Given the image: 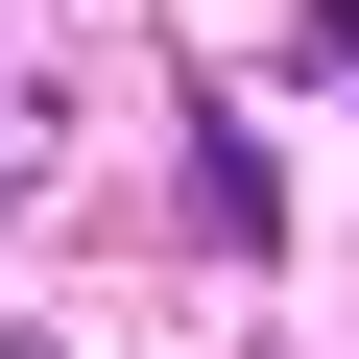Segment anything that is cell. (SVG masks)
Segmentation results:
<instances>
[{"mask_svg":"<svg viewBox=\"0 0 359 359\" xmlns=\"http://www.w3.org/2000/svg\"><path fill=\"white\" fill-rule=\"evenodd\" d=\"M0 168L48 192V48H25V25H0Z\"/></svg>","mask_w":359,"mask_h":359,"instance_id":"cell-2","label":"cell"},{"mask_svg":"<svg viewBox=\"0 0 359 359\" xmlns=\"http://www.w3.org/2000/svg\"><path fill=\"white\" fill-rule=\"evenodd\" d=\"M311 72H335V96H359V0H311Z\"/></svg>","mask_w":359,"mask_h":359,"instance_id":"cell-3","label":"cell"},{"mask_svg":"<svg viewBox=\"0 0 359 359\" xmlns=\"http://www.w3.org/2000/svg\"><path fill=\"white\" fill-rule=\"evenodd\" d=\"M192 240H216V264H264V240H287V168H264V144H240V120H216V144H192Z\"/></svg>","mask_w":359,"mask_h":359,"instance_id":"cell-1","label":"cell"},{"mask_svg":"<svg viewBox=\"0 0 359 359\" xmlns=\"http://www.w3.org/2000/svg\"><path fill=\"white\" fill-rule=\"evenodd\" d=\"M0 359H48V335H0Z\"/></svg>","mask_w":359,"mask_h":359,"instance_id":"cell-4","label":"cell"}]
</instances>
